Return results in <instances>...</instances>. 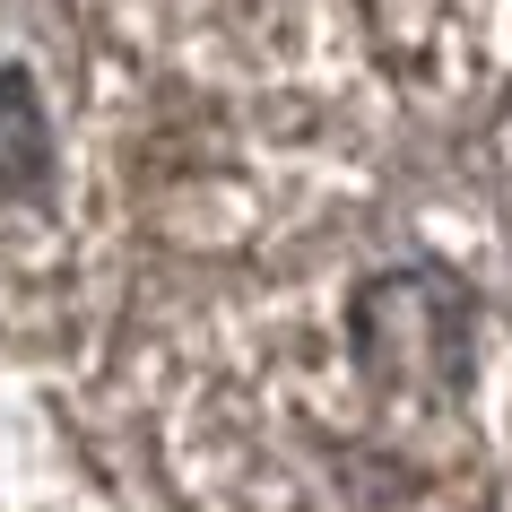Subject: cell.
I'll use <instances>...</instances> for the list:
<instances>
[{"mask_svg":"<svg viewBox=\"0 0 512 512\" xmlns=\"http://www.w3.org/2000/svg\"><path fill=\"white\" fill-rule=\"evenodd\" d=\"M356 339L374 348V365L391 382H434L460 374V356H469V296H460L452 278H426V270H400V278H374L365 304H356Z\"/></svg>","mask_w":512,"mask_h":512,"instance_id":"1","label":"cell"},{"mask_svg":"<svg viewBox=\"0 0 512 512\" xmlns=\"http://www.w3.org/2000/svg\"><path fill=\"white\" fill-rule=\"evenodd\" d=\"M44 174V105L18 70H0V191H27Z\"/></svg>","mask_w":512,"mask_h":512,"instance_id":"2","label":"cell"}]
</instances>
